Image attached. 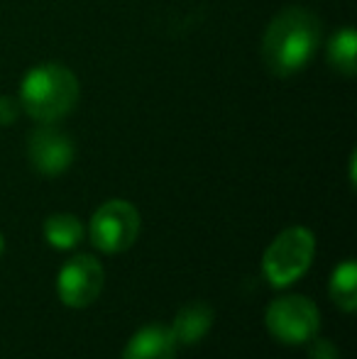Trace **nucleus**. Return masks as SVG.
<instances>
[{"label": "nucleus", "instance_id": "obj_7", "mask_svg": "<svg viewBox=\"0 0 357 359\" xmlns=\"http://www.w3.org/2000/svg\"><path fill=\"white\" fill-rule=\"evenodd\" d=\"M27 154L39 174L59 176L72 166L76 151H74V142L69 135L59 133L54 128H39L29 137Z\"/></svg>", "mask_w": 357, "mask_h": 359}, {"label": "nucleus", "instance_id": "obj_1", "mask_svg": "<svg viewBox=\"0 0 357 359\" xmlns=\"http://www.w3.org/2000/svg\"><path fill=\"white\" fill-rule=\"evenodd\" d=\"M321 20L306 8H284L262 37V62L274 76H294L309 67L321 44Z\"/></svg>", "mask_w": 357, "mask_h": 359}, {"label": "nucleus", "instance_id": "obj_3", "mask_svg": "<svg viewBox=\"0 0 357 359\" xmlns=\"http://www.w3.org/2000/svg\"><path fill=\"white\" fill-rule=\"evenodd\" d=\"M316 252V237L306 227H286L264 250L262 271L274 288L291 286L309 271Z\"/></svg>", "mask_w": 357, "mask_h": 359}, {"label": "nucleus", "instance_id": "obj_11", "mask_svg": "<svg viewBox=\"0 0 357 359\" xmlns=\"http://www.w3.org/2000/svg\"><path fill=\"white\" fill-rule=\"evenodd\" d=\"M357 34L355 29L345 27L340 32H335L328 42V49H325V57H328V64L333 72L343 74V76H355L357 72Z\"/></svg>", "mask_w": 357, "mask_h": 359}, {"label": "nucleus", "instance_id": "obj_4", "mask_svg": "<svg viewBox=\"0 0 357 359\" xmlns=\"http://www.w3.org/2000/svg\"><path fill=\"white\" fill-rule=\"evenodd\" d=\"M264 323L274 340L284 345H306L311 337L318 335L321 313L311 298L291 293V296H279L269 303Z\"/></svg>", "mask_w": 357, "mask_h": 359}, {"label": "nucleus", "instance_id": "obj_2", "mask_svg": "<svg viewBox=\"0 0 357 359\" xmlns=\"http://www.w3.org/2000/svg\"><path fill=\"white\" fill-rule=\"evenodd\" d=\"M18 100L20 108L37 123H57L76 105L79 81L62 64H39L25 74Z\"/></svg>", "mask_w": 357, "mask_h": 359}, {"label": "nucleus", "instance_id": "obj_9", "mask_svg": "<svg viewBox=\"0 0 357 359\" xmlns=\"http://www.w3.org/2000/svg\"><path fill=\"white\" fill-rule=\"evenodd\" d=\"M210 325H213V308L208 303L196 301V303H186L177 316H174L172 332L177 337V345L191 347L208 335Z\"/></svg>", "mask_w": 357, "mask_h": 359}, {"label": "nucleus", "instance_id": "obj_8", "mask_svg": "<svg viewBox=\"0 0 357 359\" xmlns=\"http://www.w3.org/2000/svg\"><path fill=\"white\" fill-rule=\"evenodd\" d=\"M177 350L179 345L172 327L162 323H149L133 335L123 352V359H174Z\"/></svg>", "mask_w": 357, "mask_h": 359}, {"label": "nucleus", "instance_id": "obj_12", "mask_svg": "<svg viewBox=\"0 0 357 359\" xmlns=\"http://www.w3.org/2000/svg\"><path fill=\"white\" fill-rule=\"evenodd\" d=\"M330 298L345 313H353L357 308V264L353 259L343 262L333 269L328 284Z\"/></svg>", "mask_w": 357, "mask_h": 359}, {"label": "nucleus", "instance_id": "obj_13", "mask_svg": "<svg viewBox=\"0 0 357 359\" xmlns=\"http://www.w3.org/2000/svg\"><path fill=\"white\" fill-rule=\"evenodd\" d=\"M309 357L311 359H340L338 350L333 347L330 340H323V337H311L309 340Z\"/></svg>", "mask_w": 357, "mask_h": 359}, {"label": "nucleus", "instance_id": "obj_15", "mask_svg": "<svg viewBox=\"0 0 357 359\" xmlns=\"http://www.w3.org/2000/svg\"><path fill=\"white\" fill-rule=\"evenodd\" d=\"M3 250H5V240H3V235H0V255H3Z\"/></svg>", "mask_w": 357, "mask_h": 359}, {"label": "nucleus", "instance_id": "obj_10", "mask_svg": "<svg viewBox=\"0 0 357 359\" xmlns=\"http://www.w3.org/2000/svg\"><path fill=\"white\" fill-rule=\"evenodd\" d=\"M44 240L54 250H74L83 240V225L72 213H54L44 220Z\"/></svg>", "mask_w": 357, "mask_h": 359}, {"label": "nucleus", "instance_id": "obj_6", "mask_svg": "<svg viewBox=\"0 0 357 359\" xmlns=\"http://www.w3.org/2000/svg\"><path fill=\"white\" fill-rule=\"evenodd\" d=\"M103 284H105V274L100 262L90 255H76L59 271L57 293L64 306L86 308L100 296Z\"/></svg>", "mask_w": 357, "mask_h": 359}, {"label": "nucleus", "instance_id": "obj_5", "mask_svg": "<svg viewBox=\"0 0 357 359\" xmlns=\"http://www.w3.org/2000/svg\"><path fill=\"white\" fill-rule=\"evenodd\" d=\"M140 213L133 203L128 201H108L103 203L90 217L88 235L95 250L105 252V255H120V252L130 250L140 235Z\"/></svg>", "mask_w": 357, "mask_h": 359}, {"label": "nucleus", "instance_id": "obj_14", "mask_svg": "<svg viewBox=\"0 0 357 359\" xmlns=\"http://www.w3.org/2000/svg\"><path fill=\"white\" fill-rule=\"evenodd\" d=\"M20 115V100L10 98V95H0V128L13 125Z\"/></svg>", "mask_w": 357, "mask_h": 359}]
</instances>
